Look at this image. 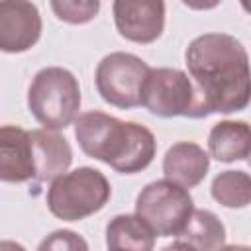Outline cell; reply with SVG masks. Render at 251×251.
Listing matches in <instances>:
<instances>
[{
  "mask_svg": "<svg viewBox=\"0 0 251 251\" xmlns=\"http://www.w3.org/2000/svg\"><path fill=\"white\" fill-rule=\"evenodd\" d=\"M210 192L226 208H245L251 202V176L245 171H222L214 176Z\"/></svg>",
  "mask_w": 251,
  "mask_h": 251,
  "instance_id": "16",
  "label": "cell"
},
{
  "mask_svg": "<svg viewBox=\"0 0 251 251\" xmlns=\"http://www.w3.org/2000/svg\"><path fill=\"white\" fill-rule=\"evenodd\" d=\"M112 14L118 33L131 43H153L165 29V0H114Z\"/></svg>",
  "mask_w": 251,
  "mask_h": 251,
  "instance_id": "8",
  "label": "cell"
},
{
  "mask_svg": "<svg viewBox=\"0 0 251 251\" xmlns=\"http://www.w3.org/2000/svg\"><path fill=\"white\" fill-rule=\"evenodd\" d=\"M192 104L194 86L184 71L175 67H149L141 86L139 106L159 118H190Z\"/></svg>",
  "mask_w": 251,
  "mask_h": 251,
  "instance_id": "7",
  "label": "cell"
},
{
  "mask_svg": "<svg viewBox=\"0 0 251 251\" xmlns=\"http://www.w3.org/2000/svg\"><path fill=\"white\" fill-rule=\"evenodd\" d=\"M31 116L49 129H65L80 110V86L76 76L63 67H45L35 73L27 88Z\"/></svg>",
  "mask_w": 251,
  "mask_h": 251,
  "instance_id": "4",
  "label": "cell"
},
{
  "mask_svg": "<svg viewBox=\"0 0 251 251\" xmlns=\"http://www.w3.org/2000/svg\"><path fill=\"white\" fill-rule=\"evenodd\" d=\"M39 249H88V243L71 229H57L39 243Z\"/></svg>",
  "mask_w": 251,
  "mask_h": 251,
  "instance_id": "18",
  "label": "cell"
},
{
  "mask_svg": "<svg viewBox=\"0 0 251 251\" xmlns=\"http://www.w3.org/2000/svg\"><path fill=\"white\" fill-rule=\"evenodd\" d=\"M35 178L29 131L18 126H0V180L27 182Z\"/></svg>",
  "mask_w": 251,
  "mask_h": 251,
  "instance_id": "10",
  "label": "cell"
},
{
  "mask_svg": "<svg viewBox=\"0 0 251 251\" xmlns=\"http://www.w3.org/2000/svg\"><path fill=\"white\" fill-rule=\"evenodd\" d=\"M147 71L149 65L141 57L133 53L114 51L102 57L96 67V90L106 104L122 110H131L139 106L141 86Z\"/></svg>",
  "mask_w": 251,
  "mask_h": 251,
  "instance_id": "6",
  "label": "cell"
},
{
  "mask_svg": "<svg viewBox=\"0 0 251 251\" xmlns=\"http://www.w3.org/2000/svg\"><path fill=\"white\" fill-rule=\"evenodd\" d=\"M43 22L31 0H0V51H29L41 37Z\"/></svg>",
  "mask_w": 251,
  "mask_h": 251,
  "instance_id": "9",
  "label": "cell"
},
{
  "mask_svg": "<svg viewBox=\"0 0 251 251\" xmlns=\"http://www.w3.org/2000/svg\"><path fill=\"white\" fill-rule=\"evenodd\" d=\"M29 137L37 180H53L55 176L69 171L73 163V149L69 141L59 133V129H33L29 131Z\"/></svg>",
  "mask_w": 251,
  "mask_h": 251,
  "instance_id": "11",
  "label": "cell"
},
{
  "mask_svg": "<svg viewBox=\"0 0 251 251\" xmlns=\"http://www.w3.org/2000/svg\"><path fill=\"white\" fill-rule=\"evenodd\" d=\"M210 169V155L192 141H176L173 143L163 157V173L165 178L184 186H198Z\"/></svg>",
  "mask_w": 251,
  "mask_h": 251,
  "instance_id": "12",
  "label": "cell"
},
{
  "mask_svg": "<svg viewBox=\"0 0 251 251\" xmlns=\"http://www.w3.org/2000/svg\"><path fill=\"white\" fill-rule=\"evenodd\" d=\"M186 8L196 10V12H204V10H214L216 6L222 4V0H180Z\"/></svg>",
  "mask_w": 251,
  "mask_h": 251,
  "instance_id": "19",
  "label": "cell"
},
{
  "mask_svg": "<svg viewBox=\"0 0 251 251\" xmlns=\"http://www.w3.org/2000/svg\"><path fill=\"white\" fill-rule=\"evenodd\" d=\"M184 61L194 86L192 120L241 112L249 106V55L239 39L218 31L202 33L188 43Z\"/></svg>",
  "mask_w": 251,
  "mask_h": 251,
  "instance_id": "1",
  "label": "cell"
},
{
  "mask_svg": "<svg viewBox=\"0 0 251 251\" xmlns=\"http://www.w3.org/2000/svg\"><path fill=\"white\" fill-rule=\"evenodd\" d=\"M176 237L190 249L214 251L226 245V226L210 210H192Z\"/></svg>",
  "mask_w": 251,
  "mask_h": 251,
  "instance_id": "15",
  "label": "cell"
},
{
  "mask_svg": "<svg viewBox=\"0 0 251 251\" xmlns=\"http://www.w3.org/2000/svg\"><path fill=\"white\" fill-rule=\"evenodd\" d=\"M192 210L188 188L169 178L145 184L135 198V214L151 226L155 237H176Z\"/></svg>",
  "mask_w": 251,
  "mask_h": 251,
  "instance_id": "5",
  "label": "cell"
},
{
  "mask_svg": "<svg viewBox=\"0 0 251 251\" xmlns=\"http://www.w3.org/2000/svg\"><path fill=\"white\" fill-rule=\"evenodd\" d=\"M75 137L84 155L110 165L122 175L141 173L157 153V139L149 127L98 110L75 118Z\"/></svg>",
  "mask_w": 251,
  "mask_h": 251,
  "instance_id": "2",
  "label": "cell"
},
{
  "mask_svg": "<svg viewBox=\"0 0 251 251\" xmlns=\"http://www.w3.org/2000/svg\"><path fill=\"white\" fill-rule=\"evenodd\" d=\"M251 153V131L243 120H224L208 133V155L220 163L245 161Z\"/></svg>",
  "mask_w": 251,
  "mask_h": 251,
  "instance_id": "13",
  "label": "cell"
},
{
  "mask_svg": "<svg viewBox=\"0 0 251 251\" xmlns=\"http://www.w3.org/2000/svg\"><path fill=\"white\" fill-rule=\"evenodd\" d=\"M112 196V186L102 171L78 167L55 176L47 188V208L63 222H78L100 212Z\"/></svg>",
  "mask_w": 251,
  "mask_h": 251,
  "instance_id": "3",
  "label": "cell"
},
{
  "mask_svg": "<svg viewBox=\"0 0 251 251\" xmlns=\"http://www.w3.org/2000/svg\"><path fill=\"white\" fill-rule=\"evenodd\" d=\"M53 14L71 25L92 22L100 12V0H49Z\"/></svg>",
  "mask_w": 251,
  "mask_h": 251,
  "instance_id": "17",
  "label": "cell"
},
{
  "mask_svg": "<svg viewBox=\"0 0 251 251\" xmlns=\"http://www.w3.org/2000/svg\"><path fill=\"white\" fill-rule=\"evenodd\" d=\"M155 245V231L137 214H118L106 226V247L120 251H149Z\"/></svg>",
  "mask_w": 251,
  "mask_h": 251,
  "instance_id": "14",
  "label": "cell"
}]
</instances>
